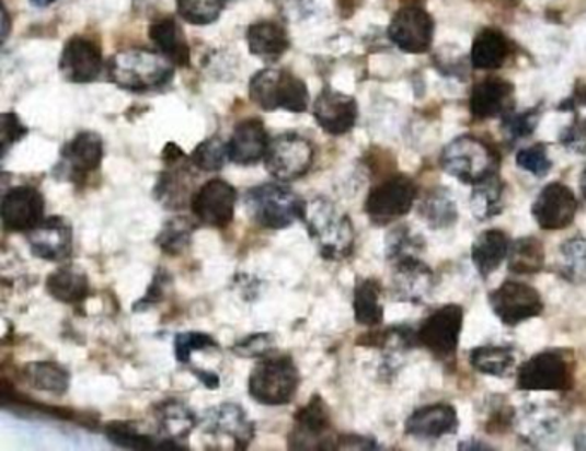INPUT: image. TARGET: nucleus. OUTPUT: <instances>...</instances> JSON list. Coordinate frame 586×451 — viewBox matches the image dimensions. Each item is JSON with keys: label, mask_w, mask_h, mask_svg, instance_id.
<instances>
[{"label": "nucleus", "mask_w": 586, "mask_h": 451, "mask_svg": "<svg viewBox=\"0 0 586 451\" xmlns=\"http://www.w3.org/2000/svg\"><path fill=\"white\" fill-rule=\"evenodd\" d=\"M174 78V63L160 51L129 48L108 60V80L128 92H153Z\"/></svg>", "instance_id": "1"}, {"label": "nucleus", "mask_w": 586, "mask_h": 451, "mask_svg": "<svg viewBox=\"0 0 586 451\" xmlns=\"http://www.w3.org/2000/svg\"><path fill=\"white\" fill-rule=\"evenodd\" d=\"M303 223L308 234L319 246L323 259L341 262L355 251V227L352 218L325 198L308 203Z\"/></svg>", "instance_id": "2"}, {"label": "nucleus", "mask_w": 586, "mask_h": 451, "mask_svg": "<svg viewBox=\"0 0 586 451\" xmlns=\"http://www.w3.org/2000/svg\"><path fill=\"white\" fill-rule=\"evenodd\" d=\"M308 201L295 190L280 184H262L244 195V206L253 222L262 229L283 230L301 220L307 213Z\"/></svg>", "instance_id": "3"}, {"label": "nucleus", "mask_w": 586, "mask_h": 451, "mask_svg": "<svg viewBox=\"0 0 586 451\" xmlns=\"http://www.w3.org/2000/svg\"><path fill=\"white\" fill-rule=\"evenodd\" d=\"M440 165L447 174L458 178L459 183L476 186L497 174L501 157L483 139L463 135L444 148Z\"/></svg>", "instance_id": "4"}, {"label": "nucleus", "mask_w": 586, "mask_h": 451, "mask_svg": "<svg viewBox=\"0 0 586 451\" xmlns=\"http://www.w3.org/2000/svg\"><path fill=\"white\" fill-rule=\"evenodd\" d=\"M250 100L265 112H307L310 103L307 83L286 69H264L250 81Z\"/></svg>", "instance_id": "5"}, {"label": "nucleus", "mask_w": 586, "mask_h": 451, "mask_svg": "<svg viewBox=\"0 0 586 451\" xmlns=\"http://www.w3.org/2000/svg\"><path fill=\"white\" fill-rule=\"evenodd\" d=\"M299 389V371L289 356L262 357L248 380L253 401L268 407L288 405Z\"/></svg>", "instance_id": "6"}, {"label": "nucleus", "mask_w": 586, "mask_h": 451, "mask_svg": "<svg viewBox=\"0 0 586 451\" xmlns=\"http://www.w3.org/2000/svg\"><path fill=\"white\" fill-rule=\"evenodd\" d=\"M516 384L522 392H567L575 384V362L561 350L535 354L519 366Z\"/></svg>", "instance_id": "7"}, {"label": "nucleus", "mask_w": 586, "mask_h": 451, "mask_svg": "<svg viewBox=\"0 0 586 451\" xmlns=\"http://www.w3.org/2000/svg\"><path fill=\"white\" fill-rule=\"evenodd\" d=\"M418 198V187L407 175L395 174L370 190L365 213L374 226H389L410 213Z\"/></svg>", "instance_id": "8"}, {"label": "nucleus", "mask_w": 586, "mask_h": 451, "mask_svg": "<svg viewBox=\"0 0 586 451\" xmlns=\"http://www.w3.org/2000/svg\"><path fill=\"white\" fill-rule=\"evenodd\" d=\"M315 160L313 144L298 132H284L271 139L265 153V169L279 183H295L305 177Z\"/></svg>", "instance_id": "9"}, {"label": "nucleus", "mask_w": 586, "mask_h": 451, "mask_svg": "<svg viewBox=\"0 0 586 451\" xmlns=\"http://www.w3.org/2000/svg\"><path fill=\"white\" fill-rule=\"evenodd\" d=\"M464 311L461 305L447 304L437 309L427 320L422 321L416 340L437 359L455 357L459 337L463 332Z\"/></svg>", "instance_id": "10"}, {"label": "nucleus", "mask_w": 586, "mask_h": 451, "mask_svg": "<svg viewBox=\"0 0 586 451\" xmlns=\"http://www.w3.org/2000/svg\"><path fill=\"white\" fill-rule=\"evenodd\" d=\"M489 304L498 321L506 326H518L539 317L545 309L542 296L535 287L522 281H504L489 296Z\"/></svg>", "instance_id": "11"}, {"label": "nucleus", "mask_w": 586, "mask_h": 451, "mask_svg": "<svg viewBox=\"0 0 586 451\" xmlns=\"http://www.w3.org/2000/svg\"><path fill=\"white\" fill-rule=\"evenodd\" d=\"M331 412L322 396L313 395L305 407L295 414V428L289 435V450H337L332 441Z\"/></svg>", "instance_id": "12"}, {"label": "nucleus", "mask_w": 586, "mask_h": 451, "mask_svg": "<svg viewBox=\"0 0 586 451\" xmlns=\"http://www.w3.org/2000/svg\"><path fill=\"white\" fill-rule=\"evenodd\" d=\"M238 193L222 178H211L192 196L193 215L204 226L226 229L234 218Z\"/></svg>", "instance_id": "13"}, {"label": "nucleus", "mask_w": 586, "mask_h": 451, "mask_svg": "<svg viewBox=\"0 0 586 451\" xmlns=\"http://www.w3.org/2000/svg\"><path fill=\"white\" fill-rule=\"evenodd\" d=\"M45 201L41 190L33 186H16L2 198L0 218L8 232L23 234L32 232L44 222Z\"/></svg>", "instance_id": "14"}, {"label": "nucleus", "mask_w": 586, "mask_h": 451, "mask_svg": "<svg viewBox=\"0 0 586 451\" xmlns=\"http://www.w3.org/2000/svg\"><path fill=\"white\" fill-rule=\"evenodd\" d=\"M434 20L425 9L406 5L392 18L389 38L406 54H425L434 42Z\"/></svg>", "instance_id": "15"}, {"label": "nucleus", "mask_w": 586, "mask_h": 451, "mask_svg": "<svg viewBox=\"0 0 586 451\" xmlns=\"http://www.w3.org/2000/svg\"><path fill=\"white\" fill-rule=\"evenodd\" d=\"M576 211L575 193L563 183L547 184L531 206L535 222L547 232L567 229L575 222Z\"/></svg>", "instance_id": "16"}, {"label": "nucleus", "mask_w": 586, "mask_h": 451, "mask_svg": "<svg viewBox=\"0 0 586 451\" xmlns=\"http://www.w3.org/2000/svg\"><path fill=\"white\" fill-rule=\"evenodd\" d=\"M104 160V141L92 131L78 132L74 138L60 150V162L56 174H66V181L78 183L81 178L99 171Z\"/></svg>", "instance_id": "17"}, {"label": "nucleus", "mask_w": 586, "mask_h": 451, "mask_svg": "<svg viewBox=\"0 0 586 451\" xmlns=\"http://www.w3.org/2000/svg\"><path fill=\"white\" fill-rule=\"evenodd\" d=\"M104 68L102 50L95 42L74 36L65 45L59 60V69L69 83H93Z\"/></svg>", "instance_id": "18"}, {"label": "nucleus", "mask_w": 586, "mask_h": 451, "mask_svg": "<svg viewBox=\"0 0 586 451\" xmlns=\"http://www.w3.org/2000/svg\"><path fill=\"white\" fill-rule=\"evenodd\" d=\"M313 117L328 135H347L358 120V103L353 96L325 88L317 96Z\"/></svg>", "instance_id": "19"}, {"label": "nucleus", "mask_w": 586, "mask_h": 451, "mask_svg": "<svg viewBox=\"0 0 586 451\" xmlns=\"http://www.w3.org/2000/svg\"><path fill=\"white\" fill-rule=\"evenodd\" d=\"M28 246L33 256L45 262H65L72 253L71 223L62 217L45 218L28 232Z\"/></svg>", "instance_id": "20"}, {"label": "nucleus", "mask_w": 586, "mask_h": 451, "mask_svg": "<svg viewBox=\"0 0 586 451\" xmlns=\"http://www.w3.org/2000/svg\"><path fill=\"white\" fill-rule=\"evenodd\" d=\"M458 428V412L449 404H432L416 408L404 424L407 436L423 441L440 440L444 436L456 435Z\"/></svg>", "instance_id": "21"}, {"label": "nucleus", "mask_w": 586, "mask_h": 451, "mask_svg": "<svg viewBox=\"0 0 586 451\" xmlns=\"http://www.w3.org/2000/svg\"><path fill=\"white\" fill-rule=\"evenodd\" d=\"M434 271L418 256L404 257L395 262L392 287L401 301L423 304L434 290Z\"/></svg>", "instance_id": "22"}, {"label": "nucleus", "mask_w": 586, "mask_h": 451, "mask_svg": "<svg viewBox=\"0 0 586 451\" xmlns=\"http://www.w3.org/2000/svg\"><path fill=\"white\" fill-rule=\"evenodd\" d=\"M515 86L503 78H485L473 86L470 95V112L475 119L487 120L513 112Z\"/></svg>", "instance_id": "23"}, {"label": "nucleus", "mask_w": 586, "mask_h": 451, "mask_svg": "<svg viewBox=\"0 0 586 451\" xmlns=\"http://www.w3.org/2000/svg\"><path fill=\"white\" fill-rule=\"evenodd\" d=\"M271 138L264 123L252 117L241 120L229 139V160L235 165L252 166L265 159Z\"/></svg>", "instance_id": "24"}, {"label": "nucleus", "mask_w": 586, "mask_h": 451, "mask_svg": "<svg viewBox=\"0 0 586 451\" xmlns=\"http://www.w3.org/2000/svg\"><path fill=\"white\" fill-rule=\"evenodd\" d=\"M205 428L210 435L229 436L234 441L235 450H246L255 436V426L238 404H222L211 408Z\"/></svg>", "instance_id": "25"}, {"label": "nucleus", "mask_w": 586, "mask_h": 451, "mask_svg": "<svg viewBox=\"0 0 586 451\" xmlns=\"http://www.w3.org/2000/svg\"><path fill=\"white\" fill-rule=\"evenodd\" d=\"M148 36L162 56L168 57L174 66L186 68L192 59L188 41L174 18L153 21L148 28Z\"/></svg>", "instance_id": "26"}, {"label": "nucleus", "mask_w": 586, "mask_h": 451, "mask_svg": "<svg viewBox=\"0 0 586 451\" xmlns=\"http://www.w3.org/2000/svg\"><path fill=\"white\" fill-rule=\"evenodd\" d=\"M509 238L503 230L489 229L482 232L471 246V262L480 277H491L495 269L503 265L509 254Z\"/></svg>", "instance_id": "27"}, {"label": "nucleus", "mask_w": 586, "mask_h": 451, "mask_svg": "<svg viewBox=\"0 0 586 451\" xmlns=\"http://www.w3.org/2000/svg\"><path fill=\"white\" fill-rule=\"evenodd\" d=\"M248 48L253 56L264 60H277L291 47L288 33L274 21H258L246 32Z\"/></svg>", "instance_id": "28"}, {"label": "nucleus", "mask_w": 586, "mask_h": 451, "mask_svg": "<svg viewBox=\"0 0 586 451\" xmlns=\"http://www.w3.org/2000/svg\"><path fill=\"white\" fill-rule=\"evenodd\" d=\"M509 56V41L498 30H482L471 45V63L480 71H495L503 68Z\"/></svg>", "instance_id": "29"}, {"label": "nucleus", "mask_w": 586, "mask_h": 451, "mask_svg": "<svg viewBox=\"0 0 586 451\" xmlns=\"http://www.w3.org/2000/svg\"><path fill=\"white\" fill-rule=\"evenodd\" d=\"M47 292L65 304H80L89 298L90 280L78 266H62L48 275Z\"/></svg>", "instance_id": "30"}, {"label": "nucleus", "mask_w": 586, "mask_h": 451, "mask_svg": "<svg viewBox=\"0 0 586 451\" xmlns=\"http://www.w3.org/2000/svg\"><path fill=\"white\" fill-rule=\"evenodd\" d=\"M418 215L430 229H451L458 222V205L452 198L451 190L439 186L428 190L418 205Z\"/></svg>", "instance_id": "31"}, {"label": "nucleus", "mask_w": 586, "mask_h": 451, "mask_svg": "<svg viewBox=\"0 0 586 451\" xmlns=\"http://www.w3.org/2000/svg\"><path fill=\"white\" fill-rule=\"evenodd\" d=\"M189 165H193L192 159L183 160V162L174 163V165H165L168 166V172L160 175L159 183L156 186V198L169 210L183 208L188 201L189 186L186 183V175L189 174Z\"/></svg>", "instance_id": "32"}, {"label": "nucleus", "mask_w": 586, "mask_h": 451, "mask_svg": "<svg viewBox=\"0 0 586 451\" xmlns=\"http://www.w3.org/2000/svg\"><path fill=\"white\" fill-rule=\"evenodd\" d=\"M561 111L573 114V123L559 135V143L575 153H586V84L578 86L571 99L561 105Z\"/></svg>", "instance_id": "33"}, {"label": "nucleus", "mask_w": 586, "mask_h": 451, "mask_svg": "<svg viewBox=\"0 0 586 451\" xmlns=\"http://www.w3.org/2000/svg\"><path fill=\"white\" fill-rule=\"evenodd\" d=\"M382 286L374 278H364L355 287L353 311L355 320L361 326H379L383 321V305L380 302Z\"/></svg>", "instance_id": "34"}, {"label": "nucleus", "mask_w": 586, "mask_h": 451, "mask_svg": "<svg viewBox=\"0 0 586 451\" xmlns=\"http://www.w3.org/2000/svg\"><path fill=\"white\" fill-rule=\"evenodd\" d=\"M507 266L516 275H535L545 266V247L540 239L528 235L510 242Z\"/></svg>", "instance_id": "35"}, {"label": "nucleus", "mask_w": 586, "mask_h": 451, "mask_svg": "<svg viewBox=\"0 0 586 451\" xmlns=\"http://www.w3.org/2000/svg\"><path fill=\"white\" fill-rule=\"evenodd\" d=\"M471 213L480 222H487L504 210V183L498 174L473 186L470 198Z\"/></svg>", "instance_id": "36"}, {"label": "nucleus", "mask_w": 586, "mask_h": 451, "mask_svg": "<svg viewBox=\"0 0 586 451\" xmlns=\"http://www.w3.org/2000/svg\"><path fill=\"white\" fill-rule=\"evenodd\" d=\"M555 271L575 286L586 284V238L576 235L561 244L555 257Z\"/></svg>", "instance_id": "37"}, {"label": "nucleus", "mask_w": 586, "mask_h": 451, "mask_svg": "<svg viewBox=\"0 0 586 451\" xmlns=\"http://www.w3.org/2000/svg\"><path fill=\"white\" fill-rule=\"evenodd\" d=\"M24 380L38 392L65 395L69 390L71 374L56 362H32L24 366Z\"/></svg>", "instance_id": "38"}, {"label": "nucleus", "mask_w": 586, "mask_h": 451, "mask_svg": "<svg viewBox=\"0 0 586 451\" xmlns=\"http://www.w3.org/2000/svg\"><path fill=\"white\" fill-rule=\"evenodd\" d=\"M157 419L162 432L174 441L186 440L196 426L195 414L180 401H168L157 407Z\"/></svg>", "instance_id": "39"}, {"label": "nucleus", "mask_w": 586, "mask_h": 451, "mask_svg": "<svg viewBox=\"0 0 586 451\" xmlns=\"http://www.w3.org/2000/svg\"><path fill=\"white\" fill-rule=\"evenodd\" d=\"M470 365L485 377L504 378L515 366V352L503 345H483L471 350Z\"/></svg>", "instance_id": "40"}, {"label": "nucleus", "mask_w": 586, "mask_h": 451, "mask_svg": "<svg viewBox=\"0 0 586 451\" xmlns=\"http://www.w3.org/2000/svg\"><path fill=\"white\" fill-rule=\"evenodd\" d=\"M193 232L195 223L189 218H172L157 235V246L169 256H180L192 244Z\"/></svg>", "instance_id": "41"}, {"label": "nucleus", "mask_w": 586, "mask_h": 451, "mask_svg": "<svg viewBox=\"0 0 586 451\" xmlns=\"http://www.w3.org/2000/svg\"><path fill=\"white\" fill-rule=\"evenodd\" d=\"M105 436L112 444L128 450H160V443H157L152 436L138 431L129 420H112L105 426Z\"/></svg>", "instance_id": "42"}, {"label": "nucleus", "mask_w": 586, "mask_h": 451, "mask_svg": "<svg viewBox=\"0 0 586 451\" xmlns=\"http://www.w3.org/2000/svg\"><path fill=\"white\" fill-rule=\"evenodd\" d=\"M193 165L202 172H219L229 159L228 143H223L219 136L205 139L189 154Z\"/></svg>", "instance_id": "43"}, {"label": "nucleus", "mask_w": 586, "mask_h": 451, "mask_svg": "<svg viewBox=\"0 0 586 451\" xmlns=\"http://www.w3.org/2000/svg\"><path fill=\"white\" fill-rule=\"evenodd\" d=\"M226 0H176L181 20L196 26L216 23L222 14Z\"/></svg>", "instance_id": "44"}, {"label": "nucleus", "mask_w": 586, "mask_h": 451, "mask_svg": "<svg viewBox=\"0 0 586 451\" xmlns=\"http://www.w3.org/2000/svg\"><path fill=\"white\" fill-rule=\"evenodd\" d=\"M423 250H425V241L422 235L413 232L410 227H398L389 234L386 253L389 259L395 263L404 257L420 256Z\"/></svg>", "instance_id": "45"}, {"label": "nucleus", "mask_w": 586, "mask_h": 451, "mask_svg": "<svg viewBox=\"0 0 586 451\" xmlns=\"http://www.w3.org/2000/svg\"><path fill=\"white\" fill-rule=\"evenodd\" d=\"M516 165L535 177H545L552 171V160L547 144L537 143L519 150L516 154Z\"/></svg>", "instance_id": "46"}, {"label": "nucleus", "mask_w": 586, "mask_h": 451, "mask_svg": "<svg viewBox=\"0 0 586 451\" xmlns=\"http://www.w3.org/2000/svg\"><path fill=\"white\" fill-rule=\"evenodd\" d=\"M540 123V108H531L527 112H509L503 117V131L510 141L528 138L533 135Z\"/></svg>", "instance_id": "47"}, {"label": "nucleus", "mask_w": 586, "mask_h": 451, "mask_svg": "<svg viewBox=\"0 0 586 451\" xmlns=\"http://www.w3.org/2000/svg\"><path fill=\"white\" fill-rule=\"evenodd\" d=\"M208 349H219V344L207 333L186 332L176 335L174 352H176L177 362H181V365H189V357L196 350Z\"/></svg>", "instance_id": "48"}, {"label": "nucleus", "mask_w": 586, "mask_h": 451, "mask_svg": "<svg viewBox=\"0 0 586 451\" xmlns=\"http://www.w3.org/2000/svg\"><path fill=\"white\" fill-rule=\"evenodd\" d=\"M28 135V127L21 123L14 112H5L0 115V139H2V157H5L12 144L20 143L24 136Z\"/></svg>", "instance_id": "49"}, {"label": "nucleus", "mask_w": 586, "mask_h": 451, "mask_svg": "<svg viewBox=\"0 0 586 451\" xmlns=\"http://www.w3.org/2000/svg\"><path fill=\"white\" fill-rule=\"evenodd\" d=\"M274 347V338L268 333H256L243 338L232 347V352L241 357H265Z\"/></svg>", "instance_id": "50"}, {"label": "nucleus", "mask_w": 586, "mask_h": 451, "mask_svg": "<svg viewBox=\"0 0 586 451\" xmlns=\"http://www.w3.org/2000/svg\"><path fill=\"white\" fill-rule=\"evenodd\" d=\"M171 280L168 271H157L156 278H153L152 286L148 289V292L145 293L143 298L140 301L136 302L135 311H143V309L152 308V305L159 304L165 296V286L168 281Z\"/></svg>", "instance_id": "51"}, {"label": "nucleus", "mask_w": 586, "mask_h": 451, "mask_svg": "<svg viewBox=\"0 0 586 451\" xmlns=\"http://www.w3.org/2000/svg\"><path fill=\"white\" fill-rule=\"evenodd\" d=\"M337 448L341 450H377V443L370 438H364V436H343L337 441Z\"/></svg>", "instance_id": "52"}, {"label": "nucleus", "mask_w": 586, "mask_h": 451, "mask_svg": "<svg viewBox=\"0 0 586 451\" xmlns=\"http://www.w3.org/2000/svg\"><path fill=\"white\" fill-rule=\"evenodd\" d=\"M192 371L195 372L196 378H198L207 389L216 390L217 386H219V377H217L216 372L202 371V369H192Z\"/></svg>", "instance_id": "53"}, {"label": "nucleus", "mask_w": 586, "mask_h": 451, "mask_svg": "<svg viewBox=\"0 0 586 451\" xmlns=\"http://www.w3.org/2000/svg\"><path fill=\"white\" fill-rule=\"evenodd\" d=\"M459 450H491V447L480 441H464V443H459Z\"/></svg>", "instance_id": "54"}, {"label": "nucleus", "mask_w": 586, "mask_h": 451, "mask_svg": "<svg viewBox=\"0 0 586 451\" xmlns=\"http://www.w3.org/2000/svg\"><path fill=\"white\" fill-rule=\"evenodd\" d=\"M2 21H4V24H2V41L5 42L9 35V14L5 8H2Z\"/></svg>", "instance_id": "55"}, {"label": "nucleus", "mask_w": 586, "mask_h": 451, "mask_svg": "<svg viewBox=\"0 0 586 451\" xmlns=\"http://www.w3.org/2000/svg\"><path fill=\"white\" fill-rule=\"evenodd\" d=\"M579 189H582L583 199L586 201V166L583 169L582 178H579Z\"/></svg>", "instance_id": "56"}, {"label": "nucleus", "mask_w": 586, "mask_h": 451, "mask_svg": "<svg viewBox=\"0 0 586 451\" xmlns=\"http://www.w3.org/2000/svg\"><path fill=\"white\" fill-rule=\"evenodd\" d=\"M35 2V5H48L53 0H33Z\"/></svg>", "instance_id": "57"}]
</instances>
